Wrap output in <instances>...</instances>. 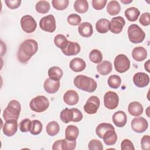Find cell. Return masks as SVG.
Returning a JSON list of instances; mask_svg holds the SVG:
<instances>
[{
	"instance_id": "30",
	"label": "cell",
	"mask_w": 150,
	"mask_h": 150,
	"mask_svg": "<svg viewBox=\"0 0 150 150\" xmlns=\"http://www.w3.org/2000/svg\"><path fill=\"white\" fill-rule=\"evenodd\" d=\"M140 14V12L137 8L130 7L125 11V16L127 19L131 22H134L137 20Z\"/></svg>"
},
{
	"instance_id": "37",
	"label": "cell",
	"mask_w": 150,
	"mask_h": 150,
	"mask_svg": "<svg viewBox=\"0 0 150 150\" xmlns=\"http://www.w3.org/2000/svg\"><path fill=\"white\" fill-rule=\"evenodd\" d=\"M108 86L112 88H118L121 83V77L116 74L110 76L107 80Z\"/></svg>"
},
{
	"instance_id": "35",
	"label": "cell",
	"mask_w": 150,
	"mask_h": 150,
	"mask_svg": "<svg viewBox=\"0 0 150 150\" xmlns=\"http://www.w3.org/2000/svg\"><path fill=\"white\" fill-rule=\"evenodd\" d=\"M36 11L40 13H47L50 8V5L49 2L46 1H39L35 5Z\"/></svg>"
},
{
	"instance_id": "9",
	"label": "cell",
	"mask_w": 150,
	"mask_h": 150,
	"mask_svg": "<svg viewBox=\"0 0 150 150\" xmlns=\"http://www.w3.org/2000/svg\"><path fill=\"white\" fill-rule=\"evenodd\" d=\"M21 25L22 30L28 33L33 32L37 27L36 21L32 16L29 15H26L22 17Z\"/></svg>"
},
{
	"instance_id": "31",
	"label": "cell",
	"mask_w": 150,
	"mask_h": 150,
	"mask_svg": "<svg viewBox=\"0 0 150 150\" xmlns=\"http://www.w3.org/2000/svg\"><path fill=\"white\" fill-rule=\"evenodd\" d=\"M63 74L62 70L57 66L51 67L48 70V76L49 78L56 81H59Z\"/></svg>"
},
{
	"instance_id": "43",
	"label": "cell",
	"mask_w": 150,
	"mask_h": 150,
	"mask_svg": "<svg viewBox=\"0 0 150 150\" xmlns=\"http://www.w3.org/2000/svg\"><path fill=\"white\" fill-rule=\"evenodd\" d=\"M88 148L90 150H103V146L101 141L98 139H91L88 145Z\"/></svg>"
},
{
	"instance_id": "49",
	"label": "cell",
	"mask_w": 150,
	"mask_h": 150,
	"mask_svg": "<svg viewBox=\"0 0 150 150\" xmlns=\"http://www.w3.org/2000/svg\"><path fill=\"white\" fill-rule=\"evenodd\" d=\"M149 62H150V60H147V62L145 63V66H144V67H145V70L148 71V72H150V71H149Z\"/></svg>"
},
{
	"instance_id": "17",
	"label": "cell",
	"mask_w": 150,
	"mask_h": 150,
	"mask_svg": "<svg viewBox=\"0 0 150 150\" xmlns=\"http://www.w3.org/2000/svg\"><path fill=\"white\" fill-rule=\"evenodd\" d=\"M60 83L59 81H56L50 78H47L45 80L43 87L46 92L49 94H54L56 93L60 88Z\"/></svg>"
},
{
	"instance_id": "50",
	"label": "cell",
	"mask_w": 150,
	"mask_h": 150,
	"mask_svg": "<svg viewBox=\"0 0 150 150\" xmlns=\"http://www.w3.org/2000/svg\"><path fill=\"white\" fill-rule=\"evenodd\" d=\"M121 2L123 4H129L132 2V0H129V1H126V0H121Z\"/></svg>"
},
{
	"instance_id": "6",
	"label": "cell",
	"mask_w": 150,
	"mask_h": 150,
	"mask_svg": "<svg viewBox=\"0 0 150 150\" xmlns=\"http://www.w3.org/2000/svg\"><path fill=\"white\" fill-rule=\"evenodd\" d=\"M49 104V101L45 96H38L31 100L29 107L35 112H42L48 108Z\"/></svg>"
},
{
	"instance_id": "41",
	"label": "cell",
	"mask_w": 150,
	"mask_h": 150,
	"mask_svg": "<svg viewBox=\"0 0 150 150\" xmlns=\"http://www.w3.org/2000/svg\"><path fill=\"white\" fill-rule=\"evenodd\" d=\"M31 126L32 121L28 118H25L21 121L19 124V129L22 132H30Z\"/></svg>"
},
{
	"instance_id": "20",
	"label": "cell",
	"mask_w": 150,
	"mask_h": 150,
	"mask_svg": "<svg viewBox=\"0 0 150 150\" xmlns=\"http://www.w3.org/2000/svg\"><path fill=\"white\" fill-rule=\"evenodd\" d=\"M63 100L66 104L69 105L76 104L79 100L78 93L73 90L67 91L63 96Z\"/></svg>"
},
{
	"instance_id": "23",
	"label": "cell",
	"mask_w": 150,
	"mask_h": 150,
	"mask_svg": "<svg viewBox=\"0 0 150 150\" xmlns=\"http://www.w3.org/2000/svg\"><path fill=\"white\" fill-rule=\"evenodd\" d=\"M143 106L138 101H133L129 104L128 107V111L129 114L134 117L141 115L143 112Z\"/></svg>"
},
{
	"instance_id": "10",
	"label": "cell",
	"mask_w": 150,
	"mask_h": 150,
	"mask_svg": "<svg viewBox=\"0 0 150 150\" xmlns=\"http://www.w3.org/2000/svg\"><path fill=\"white\" fill-rule=\"evenodd\" d=\"M119 103V97L118 94L112 91L105 93L104 96V106L110 110H114L117 107Z\"/></svg>"
},
{
	"instance_id": "12",
	"label": "cell",
	"mask_w": 150,
	"mask_h": 150,
	"mask_svg": "<svg viewBox=\"0 0 150 150\" xmlns=\"http://www.w3.org/2000/svg\"><path fill=\"white\" fill-rule=\"evenodd\" d=\"M76 145V140H69L67 139H59L55 141L52 146V149H63V150H73Z\"/></svg>"
},
{
	"instance_id": "36",
	"label": "cell",
	"mask_w": 150,
	"mask_h": 150,
	"mask_svg": "<svg viewBox=\"0 0 150 150\" xmlns=\"http://www.w3.org/2000/svg\"><path fill=\"white\" fill-rule=\"evenodd\" d=\"M69 40L66 36L62 34H58L54 38V45L61 50L63 49L67 45Z\"/></svg>"
},
{
	"instance_id": "46",
	"label": "cell",
	"mask_w": 150,
	"mask_h": 150,
	"mask_svg": "<svg viewBox=\"0 0 150 150\" xmlns=\"http://www.w3.org/2000/svg\"><path fill=\"white\" fill-rule=\"evenodd\" d=\"M107 2V0H93L92 6L96 10H101L105 7Z\"/></svg>"
},
{
	"instance_id": "33",
	"label": "cell",
	"mask_w": 150,
	"mask_h": 150,
	"mask_svg": "<svg viewBox=\"0 0 150 150\" xmlns=\"http://www.w3.org/2000/svg\"><path fill=\"white\" fill-rule=\"evenodd\" d=\"M74 10L80 13H83L88 9V4L86 0H76L74 3Z\"/></svg>"
},
{
	"instance_id": "45",
	"label": "cell",
	"mask_w": 150,
	"mask_h": 150,
	"mask_svg": "<svg viewBox=\"0 0 150 150\" xmlns=\"http://www.w3.org/2000/svg\"><path fill=\"white\" fill-rule=\"evenodd\" d=\"M141 148L143 150H149L150 148V137L149 135H146L142 137L141 140Z\"/></svg>"
},
{
	"instance_id": "4",
	"label": "cell",
	"mask_w": 150,
	"mask_h": 150,
	"mask_svg": "<svg viewBox=\"0 0 150 150\" xmlns=\"http://www.w3.org/2000/svg\"><path fill=\"white\" fill-rule=\"evenodd\" d=\"M83 114L77 108H66L63 109L60 114V120L64 123H69L70 121L74 122H77L80 121L83 119Z\"/></svg>"
},
{
	"instance_id": "13",
	"label": "cell",
	"mask_w": 150,
	"mask_h": 150,
	"mask_svg": "<svg viewBox=\"0 0 150 150\" xmlns=\"http://www.w3.org/2000/svg\"><path fill=\"white\" fill-rule=\"evenodd\" d=\"M131 126L135 132L142 133L147 129L148 123L144 117H135L132 120Z\"/></svg>"
},
{
	"instance_id": "8",
	"label": "cell",
	"mask_w": 150,
	"mask_h": 150,
	"mask_svg": "<svg viewBox=\"0 0 150 150\" xmlns=\"http://www.w3.org/2000/svg\"><path fill=\"white\" fill-rule=\"evenodd\" d=\"M40 28L44 31L53 32L56 28L55 18L53 15H49L43 17L39 22Z\"/></svg>"
},
{
	"instance_id": "44",
	"label": "cell",
	"mask_w": 150,
	"mask_h": 150,
	"mask_svg": "<svg viewBox=\"0 0 150 150\" xmlns=\"http://www.w3.org/2000/svg\"><path fill=\"white\" fill-rule=\"evenodd\" d=\"M122 150H134L135 148L133 143L128 139H124L121 144Z\"/></svg>"
},
{
	"instance_id": "5",
	"label": "cell",
	"mask_w": 150,
	"mask_h": 150,
	"mask_svg": "<svg viewBox=\"0 0 150 150\" xmlns=\"http://www.w3.org/2000/svg\"><path fill=\"white\" fill-rule=\"evenodd\" d=\"M129 40L133 43H139L143 42L145 38V33L137 24L131 25L127 30Z\"/></svg>"
},
{
	"instance_id": "34",
	"label": "cell",
	"mask_w": 150,
	"mask_h": 150,
	"mask_svg": "<svg viewBox=\"0 0 150 150\" xmlns=\"http://www.w3.org/2000/svg\"><path fill=\"white\" fill-rule=\"evenodd\" d=\"M46 132L47 134L51 137H53L57 135L60 131V126L59 124L55 121H53L49 122L46 125Z\"/></svg>"
},
{
	"instance_id": "25",
	"label": "cell",
	"mask_w": 150,
	"mask_h": 150,
	"mask_svg": "<svg viewBox=\"0 0 150 150\" xmlns=\"http://www.w3.org/2000/svg\"><path fill=\"white\" fill-rule=\"evenodd\" d=\"M104 143L107 145H113L117 141V135L115 131V129L107 131L103 135V138Z\"/></svg>"
},
{
	"instance_id": "2",
	"label": "cell",
	"mask_w": 150,
	"mask_h": 150,
	"mask_svg": "<svg viewBox=\"0 0 150 150\" xmlns=\"http://www.w3.org/2000/svg\"><path fill=\"white\" fill-rule=\"evenodd\" d=\"M74 84L79 89L88 92H94L97 87V82L93 78L84 76L78 75L74 79Z\"/></svg>"
},
{
	"instance_id": "16",
	"label": "cell",
	"mask_w": 150,
	"mask_h": 150,
	"mask_svg": "<svg viewBox=\"0 0 150 150\" xmlns=\"http://www.w3.org/2000/svg\"><path fill=\"white\" fill-rule=\"evenodd\" d=\"M133 82L138 87H145L149 83V77L145 73L138 72L133 76Z\"/></svg>"
},
{
	"instance_id": "27",
	"label": "cell",
	"mask_w": 150,
	"mask_h": 150,
	"mask_svg": "<svg viewBox=\"0 0 150 150\" xmlns=\"http://www.w3.org/2000/svg\"><path fill=\"white\" fill-rule=\"evenodd\" d=\"M79 134V128L73 125H68L65 129V138L69 140H76Z\"/></svg>"
},
{
	"instance_id": "24",
	"label": "cell",
	"mask_w": 150,
	"mask_h": 150,
	"mask_svg": "<svg viewBox=\"0 0 150 150\" xmlns=\"http://www.w3.org/2000/svg\"><path fill=\"white\" fill-rule=\"evenodd\" d=\"M132 56L133 59L137 62H142L147 57L146 50L141 46L134 48L132 51Z\"/></svg>"
},
{
	"instance_id": "48",
	"label": "cell",
	"mask_w": 150,
	"mask_h": 150,
	"mask_svg": "<svg viewBox=\"0 0 150 150\" xmlns=\"http://www.w3.org/2000/svg\"><path fill=\"white\" fill-rule=\"evenodd\" d=\"M5 2L6 6L11 9H14L18 8L21 4V0H5Z\"/></svg>"
},
{
	"instance_id": "40",
	"label": "cell",
	"mask_w": 150,
	"mask_h": 150,
	"mask_svg": "<svg viewBox=\"0 0 150 150\" xmlns=\"http://www.w3.org/2000/svg\"><path fill=\"white\" fill-rule=\"evenodd\" d=\"M69 4L68 0H53L52 1V6L58 11H62L67 8Z\"/></svg>"
},
{
	"instance_id": "11",
	"label": "cell",
	"mask_w": 150,
	"mask_h": 150,
	"mask_svg": "<svg viewBox=\"0 0 150 150\" xmlns=\"http://www.w3.org/2000/svg\"><path fill=\"white\" fill-rule=\"evenodd\" d=\"M100 101L98 97L93 96L89 97L84 105V111L88 114H94L99 108Z\"/></svg>"
},
{
	"instance_id": "1",
	"label": "cell",
	"mask_w": 150,
	"mask_h": 150,
	"mask_svg": "<svg viewBox=\"0 0 150 150\" xmlns=\"http://www.w3.org/2000/svg\"><path fill=\"white\" fill-rule=\"evenodd\" d=\"M38 50V42L32 39H26L20 45L17 57L18 60L22 63H27Z\"/></svg>"
},
{
	"instance_id": "26",
	"label": "cell",
	"mask_w": 150,
	"mask_h": 150,
	"mask_svg": "<svg viewBox=\"0 0 150 150\" xmlns=\"http://www.w3.org/2000/svg\"><path fill=\"white\" fill-rule=\"evenodd\" d=\"M112 66L110 62L104 60L98 63L97 66V71L103 76H105L109 74L112 70Z\"/></svg>"
},
{
	"instance_id": "22",
	"label": "cell",
	"mask_w": 150,
	"mask_h": 150,
	"mask_svg": "<svg viewBox=\"0 0 150 150\" xmlns=\"http://www.w3.org/2000/svg\"><path fill=\"white\" fill-rule=\"evenodd\" d=\"M79 34L84 38L90 37L93 33L92 25L87 22H84L80 23L78 27Z\"/></svg>"
},
{
	"instance_id": "28",
	"label": "cell",
	"mask_w": 150,
	"mask_h": 150,
	"mask_svg": "<svg viewBox=\"0 0 150 150\" xmlns=\"http://www.w3.org/2000/svg\"><path fill=\"white\" fill-rule=\"evenodd\" d=\"M110 22L105 18L99 19L96 23L97 31L100 33H105L110 30Z\"/></svg>"
},
{
	"instance_id": "42",
	"label": "cell",
	"mask_w": 150,
	"mask_h": 150,
	"mask_svg": "<svg viewBox=\"0 0 150 150\" xmlns=\"http://www.w3.org/2000/svg\"><path fill=\"white\" fill-rule=\"evenodd\" d=\"M81 21V17L76 13H71L67 17V22L73 26L79 25Z\"/></svg>"
},
{
	"instance_id": "47",
	"label": "cell",
	"mask_w": 150,
	"mask_h": 150,
	"mask_svg": "<svg viewBox=\"0 0 150 150\" xmlns=\"http://www.w3.org/2000/svg\"><path fill=\"white\" fill-rule=\"evenodd\" d=\"M139 23L143 26H148L150 24V18H149V13L145 12L141 14V16L139 19Z\"/></svg>"
},
{
	"instance_id": "29",
	"label": "cell",
	"mask_w": 150,
	"mask_h": 150,
	"mask_svg": "<svg viewBox=\"0 0 150 150\" xmlns=\"http://www.w3.org/2000/svg\"><path fill=\"white\" fill-rule=\"evenodd\" d=\"M121 6L117 1L112 0L107 5V12L110 15H116L120 13Z\"/></svg>"
},
{
	"instance_id": "3",
	"label": "cell",
	"mask_w": 150,
	"mask_h": 150,
	"mask_svg": "<svg viewBox=\"0 0 150 150\" xmlns=\"http://www.w3.org/2000/svg\"><path fill=\"white\" fill-rule=\"evenodd\" d=\"M21 111V105L19 102L13 100L9 101L6 108L4 110L3 117L6 121L9 120H16L19 118Z\"/></svg>"
},
{
	"instance_id": "38",
	"label": "cell",
	"mask_w": 150,
	"mask_h": 150,
	"mask_svg": "<svg viewBox=\"0 0 150 150\" xmlns=\"http://www.w3.org/2000/svg\"><path fill=\"white\" fill-rule=\"evenodd\" d=\"M89 59L94 63H99L103 60L102 53L97 49H93L89 54Z\"/></svg>"
},
{
	"instance_id": "21",
	"label": "cell",
	"mask_w": 150,
	"mask_h": 150,
	"mask_svg": "<svg viewBox=\"0 0 150 150\" xmlns=\"http://www.w3.org/2000/svg\"><path fill=\"white\" fill-rule=\"evenodd\" d=\"M69 67L74 72H80L85 69L86 63L83 59L79 57H75L70 62Z\"/></svg>"
},
{
	"instance_id": "18",
	"label": "cell",
	"mask_w": 150,
	"mask_h": 150,
	"mask_svg": "<svg viewBox=\"0 0 150 150\" xmlns=\"http://www.w3.org/2000/svg\"><path fill=\"white\" fill-rule=\"evenodd\" d=\"M62 51L66 56L76 55L80 51V46L77 42L69 41L67 46Z\"/></svg>"
},
{
	"instance_id": "32",
	"label": "cell",
	"mask_w": 150,
	"mask_h": 150,
	"mask_svg": "<svg viewBox=\"0 0 150 150\" xmlns=\"http://www.w3.org/2000/svg\"><path fill=\"white\" fill-rule=\"evenodd\" d=\"M112 129H114V127L112 124L110 123L103 122L97 125L96 129V132L98 137H100V138H103L104 134L107 131Z\"/></svg>"
},
{
	"instance_id": "14",
	"label": "cell",
	"mask_w": 150,
	"mask_h": 150,
	"mask_svg": "<svg viewBox=\"0 0 150 150\" xmlns=\"http://www.w3.org/2000/svg\"><path fill=\"white\" fill-rule=\"evenodd\" d=\"M125 25V21L122 16L112 18L110 24V30L114 34H118L122 32Z\"/></svg>"
},
{
	"instance_id": "39",
	"label": "cell",
	"mask_w": 150,
	"mask_h": 150,
	"mask_svg": "<svg viewBox=\"0 0 150 150\" xmlns=\"http://www.w3.org/2000/svg\"><path fill=\"white\" fill-rule=\"evenodd\" d=\"M43 129V125L42 122L38 120H34L32 121V126L30 130V132L31 134L36 135L39 134Z\"/></svg>"
},
{
	"instance_id": "19",
	"label": "cell",
	"mask_w": 150,
	"mask_h": 150,
	"mask_svg": "<svg viewBox=\"0 0 150 150\" xmlns=\"http://www.w3.org/2000/svg\"><path fill=\"white\" fill-rule=\"evenodd\" d=\"M112 121L117 127H123L125 125L127 121V117L123 111H118L112 115Z\"/></svg>"
},
{
	"instance_id": "15",
	"label": "cell",
	"mask_w": 150,
	"mask_h": 150,
	"mask_svg": "<svg viewBox=\"0 0 150 150\" xmlns=\"http://www.w3.org/2000/svg\"><path fill=\"white\" fill-rule=\"evenodd\" d=\"M18 130V122L16 120H9L6 121L2 127L4 134L7 137H12L14 135Z\"/></svg>"
},
{
	"instance_id": "7",
	"label": "cell",
	"mask_w": 150,
	"mask_h": 150,
	"mask_svg": "<svg viewBox=\"0 0 150 150\" xmlns=\"http://www.w3.org/2000/svg\"><path fill=\"white\" fill-rule=\"evenodd\" d=\"M114 65L117 71L122 73L127 71L130 67V61L124 54L117 55L114 61Z\"/></svg>"
}]
</instances>
